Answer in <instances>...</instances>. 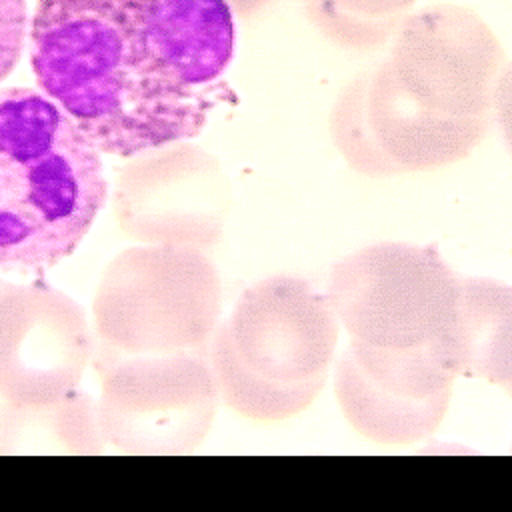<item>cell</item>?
<instances>
[{
    "label": "cell",
    "mask_w": 512,
    "mask_h": 512,
    "mask_svg": "<svg viewBox=\"0 0 512 512\" xmlns=\"http://www.w3.org/2000/svg\"><path fill=\"white\" fill-rule=\"evenodd\" d=\"M96 400L80 388L48 404L0 402V454H100Z\"/></svg>",
    "instance_id": "10"
},
{
    "label": "cell",
    "mask_w": 512,
    "mask_h": 512,
    "mask_svg": "<svg viewBox=\"0 0 512 512\" xmlns=\"http://www.w3.org/2000/svg\"><path fill=\"white\" fill-rule=\"evenodd\" d=\"M120 228L140 244L212 246L224 226L220 164L186 140L132 156L116 194Z\"/></svg>",
    "instance_id": "8"
},
{
    "label": "cell",
    "mask_w": 512,
    "mask_h": 512,
    "mask_svg": "<svg viewBox=\"0 0 512 512\" xmlns=\"http://www.w3.org/2000/svg\"><path fill=\"white\" fill-rule=\"evenodd\" d=\"M340 322L330 300L306 280L274 274L234 304L208 344L220 400L252 420H284L324 388Z\"/></svg>",
    "instance_id": "4"
},
{
    "label": "cell",
    "mask_w": 512,
    "mask_h": 512,
    "mask_svg": "<svg viewBox=\"0 0 512 512\" xmlns=\"http://www.w3.org/2000/svg\"><path fill=\"white\" fill-rule=\"evenodd\" d=\"M100 150L42 90L0 88V268L70 256L100 214Z\"/></svg>",
    "instance_id": "3"
},
{
    "label": "cell",
    "mask_w": 512,
    "mask_h": 512,
    "mask_svg": "<svg viewBox=\"0 0 512 512\" xmlns=\"http://www.w3.org/2000/svg\"><path fill=\"white\" fill-rule=\"evenodd\" d=\"M2 286H4V282H2V280H0V288H2Z\"/></svg>",
    "instance_id": "14"
},
{
    "label": "cell",
    "mask_w": 512,
    "mask_h": 512,
    "mask_svg": "<svg viewBox=\"0 0 512 512\" xmlns=\"http://www.w3.org/2000/svg\"><path fill=\"white\" fill-rule=\"evenodd\" d=\"M326 298L370 380L414 400L452 394L462 374V294L460 274L440 254L372 244L334 266Z\"/></svg>",
    "instance_id": "2"
},
{
    "label": "cell",
    "mask_w": 512,
    "mask_h": 512,
    "mask_svg": "<svg viewBox=\"0 0 512 512\" xmlns=\"http://www.w3.org/2000/svg\"><path fill=\"white\" fill-rule=\"evenodd\" d=\"M334 394L348 424L378 444H412L428 438L444 420L452 394L428 400L404 398L378 386L348 348L334 370Z\"/></svg>",
    "instance_id": "9"
},
{
    "label": "cell",
    "mask_w": 512,
    "mask_h": 512,
    "mask_svg": "<svg viewBox=\"0 0 512 512\" xmlns=\"http://www.w3.org/2000/svg\"><path fill=\"white\" fill-rule=\"evenodd\" d=\"M98 424L126 454H186L210 434L218 386L208 352L118 354L98 346Z\"/></svg>",
    "instance_id": "6"
},
{
    "label": "cell",
    "mask_w": 512,
    "mask_h": 512,
    "mask_svg": "<svg viewBox=\"0 0 512 512\" xmlns=\"http://www.w3.org/2000/svg\"><path fill=\"white\" fill-rule=\"evenodd\" d=\"M462 374L500 384L510 392L512 290L508 284L460 274Z\"/></svg>",
    "instance_id": "11"
},
{
    "label": "cell",
    "mask_w": 512,
    "mask_h": 512,
    "mask_svg": "<svg viewBox=\"0 0 512 512\" xmlns=\"http://www.w3.org/2000/svg\"><path fill=\"white\" fill-rule=\"evenodd\" d=\"M28 34L40 90L100 154L190 140L226 96V0H38Z\"/></svg>",
    "instance_id": "1"
},
{
    "label": "cell",
    "mask_w": 512,
    "mask_h": 512,
    "mask_svg": "<svg viewBox=\"0 0 512 512\" xmlns=\"http://www.w3.org/2000/svg\"><path fill=\"white\" fill-rule=\"evenodd\" d=\"M84 308L44 284L0 288V400L32 406L80 388L94 356Z\"/></svg>",
    "instance_id": "7"
},
{
    "label": "cell",
    "mask_w": 512,
    "mask_h": 512,
    "mask_svg": "<svg viewBox=\"0 0 512 512\" xmlns=\"http://www.w3.org/2000/svg\"><path fill=\"white\" fill-rule=\"evenodd\" d=\"M26 0H0V80L20 62L28 34Z\"/></svg>",
    "instance_id": "13"
},
{
    "label": "cell",
    "mask_w": 512,
    "mask_h": 512,
    "mask_svg": "<svg viewBox=\"0 0 512 512\" xmlns=\"http://www.w3.org/2000/svg\"><path fill=\"white\" fill-rule=\"evenodd\" d=\"M222 282L196 246L140 244L114 256L92 300L94 334L118 354L208 352Z\"/></svg>",
    "instance_id": "5"
},
{
    "label": "cell",
    "mask_w": 512,
    "mask_h": 512,
    "mask_svg": "<svg viewBox=\"0 0 512 512\" xmlns=\"http://www.w3.org/2000/svg\"><path fill=\"white\" fill-rule=\"evenodd\" d=\"M366 82L350 88L334 110V138L350 162L370 174L400 172L378 146L366 116Z\"/></svg>",
    "instance_id": "12"
}]
</instances>
